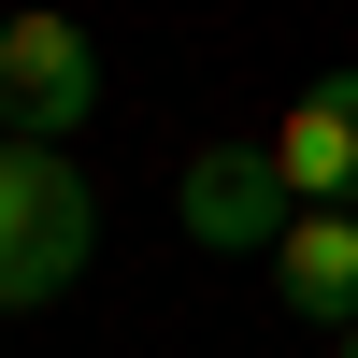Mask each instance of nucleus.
I'll list each match as a JSON object with an SVG mask.
<instances>
[{"label":"nucleus","mask_w":358,"mask_h":358,"mask_svg":"<svg viewBox=\"0 0 358 358\" xmlns=\"http://www.w3.org/2000/svg\"><path fill=\"white\" fill-rule=\"evenodd\" d=\"M172 215H187V244L258 258V244H287V229H301V201L273 187V143H201L187 187H172Z\"/></svg>","instance_id":"nucleus-3"},{"label":"nucleus","mask_w":358,"mask_h":358,"mask_svg":"<svg viewBox=\"0 0 358 358\" xmlns=\"http://www.w3.org/2000/svg\"><path fill=\"white\" fill-rule=\"evenodd\" d=\"M344 358H358V330H344Z\"/></svg>","instance_id":"nucleus-6"},{"label":"nucleus","mask_w":358,"mask_h":358,"mask_svg":"<svg viewBox=\"0 0 358 358\" xmlns=\"http://www.w3.org/2000/svg\"><path fill=\"white\" fill-rule=\"evenodd\" d=\"M273 187L301 215H358V72H315L273 115Z\"/></svg>","instance_id":"nucleus-4"},{"label":"nucleus","mask_w":358,"mask_h":358,"mask_svg":"<svg viewBox=\"0 0 358 358\" xmlns=\"http://www.w3.org/2000/svg\"><path fill=\"white\" fill-rule=\"evenodd\" d=\"M86 244H101L86 172L57 158V143H0V315L57 301V287L86 273Z\"/></svg>","instance_id":"nucleus-1"},{"label":"nucleus","mask_w":358,"mask_h":358,"mask_svg":"<svg viewBox=\"0 0 358 358\" xmlns=\"http://www.w3.org/2000/svg\"><path fill=\"white\" fill-rule=\"evenodd\" d=\"M101 115V43L72 15H15L0 29V143H72Z\"/></svg>","instance_id":"nucleus-2"},{"label":"nucleus","mask_w":358,"mask_h":358,"mask_svg":"<svg viewBox=\"0 0 358 358\" xmlns=\"http://www.w3.org/2000/svg\"><path fill=\"white\" fill-rule=\"evenodd\" d=\"M273 301L287 315H301V330H358V215H301V229H287V244H273Z\"/></svg>","instance_id":"nucleus-5"}]
</instances>
